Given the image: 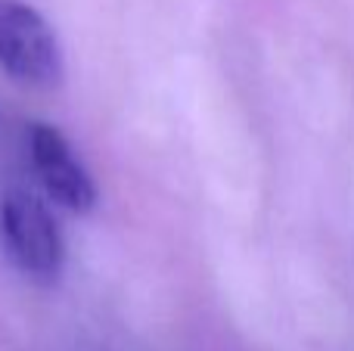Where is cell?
<instances>
[{"label":"cell","instance_id":"obj_2","mask_svg":"<svg viewBox=\"0 0 354 351\" xmlns=\"http://www.w3.org/2000/svg\"><path fill=\"white\" fill-rule=\"evenodd\" d=\"M0 68L16 84L37 91L56 87L66 72L53 28L22 0H0Z\"/></svg>","mask_w":354,"mask_h":351},{"label":"cell","instance_id":"obj_1","mask_svg":"<svg viewBox=\"0 0 354 351\" xmlns=\"http://www.w3.org/2000/svg\"><path fill=\"white\" fill-rule=\"evenodd\" d=\"M0 249L31 283H56L66 267V240L53 211L19 187L0 199Z\"/></svg>","mask_w":354,"mask_h":351},{"label":"cell","instance_id":"obj_3","mask_svg":"<svg viewBox=\"0 0 354 351\" xmlns=\"http://www.w3.org/2000/svg\"><path fill=\"white\" fill-rule=\"evenodd\" d=\"M28 155L41 187L56 205L75 215H87L97 209V184L84 162L75 155L72 143L53 124L35 122L28 128Z\"/></svg>","mask_w":354,"mask_h":351}]
</instances>
